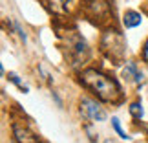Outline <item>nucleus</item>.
<instances>
[{
	"label": "nucleus",
	"mask_w": 148,
	"mask_h": 143,
	"mask_svg": "<svg viewBox=\"0 0 148 143\" xmlns=\"http://www.w3.org/2000/svg\"><path fill=\"white\" fill-rule=\"evenodd\" d=\"M101 50L110 61H113L115 64L123 62L124 53H126V41H124L123 33L115 30V28H110L102 33L101 37Z\"/></svg>",
	"instance_id": "2"
},
{
	"label": "nucleus",
	"mask_w": 148,
	"mask_h": 143,
	"mask_svg": "<svg viewBox=\"0 0 148 143\" xmlns=\"http://www.w3.org/2000/svg\"><path fill=\"white\" fill-rule=\"evenodd\" d=\"M8 24H9V30H13L16 31V35L20 37V41H27V35H26V31H24V28L20 26V22H16V20H8Z\"/></svg>",
	"instance_id": "9"
},
{
	"label": "nucleus",
	"mask_w": 148,
	"mask_h": 143,
	"mask_svg": "<svg viewBox=\"0 0 148 143\" xmlns=\"http://www.w3.org/2000/svg\"><path fill=\"white\" fill-rule=\"evenodd\" d=\"M51 97H53V99H55V101H57V105H59V106H60V108H62V99H60V97H59V95H57V94H55V92H51Z\"/></svg>",
	"instance_id": "15"
},
{
	"label": "nucleus",
	"mask_w": 148,
	"mask_h": 143,
	"mask_svg": "<svg viewBox=\"0 0 148 143\" xmlns=\"http://www.w3.org/2000/svg\"><path fill=\"white\" fill-rule=\"evenodd\" d=\"M84 130L88 132V138H90V141H92V143H95V141H97V138H95L97 134H95L93 130H92V127H90V125H86V127H84Z\"/></svg>",
	"instance_id": "13"
},
{
	"label": "nucleus",
	"mask_w": 148,
	"mask_h": 143,
	"mask_svg": "<svg viewBox=\"0 0 148 143\" xmlns=\"http://www.w3.org/2000/svg\"><path fill=\"white\" fill-rule=\"evenodd\" d=\"M71 4V0H48L49 9L57 15H66L68 13V6Z\"/></svg>",
	"instance_id": "8"
},
{
	"label": "nucleus",
	"mask_w": 148,
	"mask_h": 143,
	"mask_svg": "<svg viewBox=\"0 0 148 143\" xmlns=\"http://www.w3.org/2000/svg\"><path fill=\"white\" fill-rule=\"evenodd\" d=\"M8 79H9V81L15 84V86H18V88H20V90H22V92H24V94H26V92H29V88H27L26 84L20 81V77L16 75L15 72H9V73H8Z\"/></svg>",
	"instance_id": "12"
},
{
	"label": "nucleus",
	"mask_w": 148,
	"mask_h": 143,
	"mask_svg": "<svg viewBox=\"0 0 148 143\" xmlns=\"http://www.w3.org/2000/svg\"><path fill=\"white\" fill-rule=\"evenodd\" d=\"M66 59L70 62L71 68H81L84 62L88 61L90 57V48H88V42L79 35L77 31L70 33L66 37Z\"/></svg>",
	"instance_id": "3"
},
{
	"label": "nucleus",
	"mask_w": 148,
	"mask_h": 143,
	"mask_svg": "<svg viewBox=\"0 0 148 143\" xmlns=\"http://www.w3.org/2000/svg\"><path fill=\"white\" fill-rule=\"evenodd\" d=\"M123 75L124 77H128V79H132L134 83H143V72H139V68H137V62H134V61H128L126 62V66L123 68Z\"/></svg>",
	"instance_id": "6"
},
{
	"label": "nucleus",
	"mask_w": 148,
	"mask_h": 143,
	"mask_svg": "<svg viewBox=\"0 0 148 143\" xmlns=\"http://www.w3.org/2000/svg\"><path fill=\"white\" fill-rule=\"evenodd\" d=\"M141 57H143L145 62H148V39L145 41V46H143V51H141Z\"/></svg>",
	"instance_id": "14"
},
{
	"label": "nucleus",
	"mask_w": 148,
	"mask_h": 143,
	"mask_svg": "<svg viewBox=\"0 0 148 143\" xmlns=\"http://www.w3.org/2000/svg\"><path fill=\"white\" fill-rule=\"evenodd\" d=\"M13 138L16 143H42L35 134H31L27 128L20 127V125H13Z\"/></svg>",
	"instance_id": "5"
},
{
	"label": "nucleus",
	"mask_w": 148,
	"mask_h": 143,
	"mask_svg": "<svg viewBox=\"0 0 148 143\" xmlns=\"http://www.w3.org/2000/svg\"><path fill=\"white\" fill-rule=\"evenodd\" d=\"M15 143H16V141H15Z\"/></svg>",
	"instance_id": "16"
},
{
	"label": "nucleus",
	"mask_w": 148,
	"mask_h": 143,
	"mask_svg": "<svg viewBox=\"0 0 148 143\" xmlns=\"http://www.w3.org/2000/svg\"><path fill=\"white\" fill-rule=\"evenodd\" d=\"M141 22H143V15H141L139 11H126L124 17H123L124 28H135V26H139Z\"/></svg>",
	"instance_id": "7"
},
{
	"label": "nucleus",
	"mask_w": 148,
	"mask_h": 143,
	"mask_svg": "<svg viewBox=\"0 0 148 143\" xmlns=\"http://www.w3.org/2000/svg\"><path fill=\"white\" fill-rule=\"evenodd\" d=\"M128 110H130V114L135 117V119H141L143 117V114H145V110H143V105H141L139 101H135V103H132V105L128 106Z\"/></svg>",
	"instance_id": "11"
},
{
	"label": "nucleus",
	"mask_w": 148,
	"mask_h": 143,
	"mask_svg": "<svg viewBox=\"0 0 148 143\" xmlns=\"http://www.w3.org/2000/svg\"><path fill=\"white\" fill-rule=\"evenodd\" d=\"M112 127H113V130L117 132V136H119L121 140H130V136H128V134L123 130V127H121V121H119V117H115V116L112 117Z\"/></svg>",
	"instance_id": "10"
},
{
	"label": "nucleus",
	"mask_w": 148,
	"mask_h": 143,
	"mask_svg": "<svg viewBox=\"0 0 148 143\" xmlns=\"http://www.w3.org/2000/svg\"><path fill=\"white\" fill-rule=\"evenodd\" d=\"M79 112L82 114V117L92 119V121H106L108 114L95 99H90V97H82L81 103H79Z\"/></svg>",
	"instance_id": "4"
},
{
	"label": "nucleus",
	"mask_w": 148,
	"mask_h": 143,
	"mask_svg": "<svg viewBox=\"0 0 148 143\" xmlns=\"http://www.w3.org/2000/svg\"><path fill=\"white\" fill-rule=\"evenodd\" d=\"M79 81L82 83V86H86L99 101L102 103H117L123 101V92L119 83L113 77H110L108 73L95 70V68H86L79 73Z\"/></svg>",
	"instance_id": "1"
}]
</instances>
